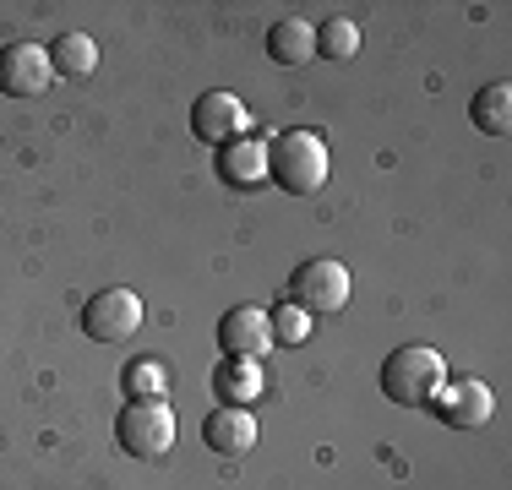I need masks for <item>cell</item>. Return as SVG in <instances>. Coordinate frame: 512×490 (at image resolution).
I'll list each match as a JSON object with an SVG mask.
<instances>
[{
  "mask_svg": "<svg viewBox=\"0 0 512 490\" xmlns=\"http://www.w3.org/2000/svg\"><path fill=\"white\" fill-rule=\"evenodd\" d=\"M327 169H333V158H327V142L316 131H284V137L267 142V180L289 196L322 191Z\"/></svg>",
  "mask_w": 512,
  "mask_h": 490,
  "instance_id": "obj_1",
  "label": "cell"
},
{
  "mask_svg": "<svg viewBox=\"0 0 512 490\" xmlns=\"http://www.w3.org/2000/svg\"><path fill=\"white\" fill-rule=\"evenodd\" d=\"M382 392L393 403H404V409H431L436 392L447 387V360L436 349H425V343H404V349H393L382 360Z\"/></svg>",
  "mask_w": 512,
  "mask_h": 490,
  "instance_id": "obj_2",
  "label": "cell"
},
{
  "mask_svg": "<svg viewBox=\"0 0 512 490\" xmlns=\"http://www.w3.org/2000/svg\"><path fill=\"white\" fill-rule=\"evenodd\" d=\"M175 436H180V425H175V409H169L164 398H131L115 420L120 452H131V458H142V463L169 458V452H175Z\"/></svg>",
  "mask_w": 512,
  "mask_h": 490,
  "instance_id": "obj_3",
  "label": "cell"
},
{
  "mask_svg": "<svg viewBox=\"0 0 512 490\" xmlns=\"http://www.w3.org/2000/svg\"><path fill=\"white\" fill-rule=\"evenodd\" d=\"M289 305H300L306 316H333L349 305V267L333 262V256H316V262H300L289 273Z\"/></svg>",
  "mask_w": 512,
  "mask_h": 490,
  "instance_id": "obj_4",
  "label": "cell"
},
{
  "mask_svg": "<svg viewBox=\"0 0 512 490\" xmlns=\"http://www.w3.org/2000/svg\"><path fill=\"white\" fill-rule=\"evenodd\" d=\"M142 327V300L131 289H99L82 305V333L93 343H126Z\"/></svg>",
  "mask_w": 512,
  "mask_h": 490,
  "instance_id": "obj_5",
  "label": "cell"
},
{
  "mask_svg": "<svg viewBox=\"0 0 512 490\" xmlns=\"http://www.w3.org/2000/svg\"><path fill=\"white\" fill-rule=\"evenodd\" d=\"M55 82V66H50V49L44 44H6L0 49V93L6 98H44Z\"/></svg>",
  "mask_w": 512,
  "mask_h": 490,
  "instance_id": "obj_6",
  "label": "cell"
},
{
  "mask_svg": "<svg viewBox=\"0 0 512 490\" xmlns=\"http://www.w3.org/2000/svg\"><path fill=\"white\" fill-rule=\"evenodd\" d=\"M246 126H251L246 104H240L235 93H224V88L202 93L197 104H191V137H197V142H207V147H224V142H235Z\"/></svg>",
  "mask_w": 512,
  "mask_h": 490,
  "instance_id": "obj_7",
  "label": "cell"
},
{
  "mask_svg": "<svg viewBox=\"0 0 512 490\" xmlns=\"http://www.w3.org/2000/svg\"><path fill=\"white\" fill-rule=\"evenodd\" d=\"M218 349H224V360H267L273 327H267L262 305H235V311L218 322Z\"/></svg>",
  "mask_w": 512,
  "mask_h": 490,
  "instance_id": "obj_8",
  "label": "cell"
},
{
  "mask_svg": "<svg viewBox=\"0 0 512 490\" xmlns=\"http://www.w3.org/2000/svg\"><path fill=\"white\" fill-rule=\"evenodd\" d=\"M267 142L273 137H262V131H240L235 142H224L218 147V180L235 191L267 186Z\"/></svg>",
  "mask_w": 512,
  "mask_h": 490,
  "instance_id": "obj_9",
  "label": "cell"
},
{
  "mask_svg": "<svg viewBox=\"0 0 512 490\" xmlns=\"http://www.w3.org/2000/svg\"><path fill=\"white\" fill-rule=\"evenodd\" d=\"M431 409L442 414V425H453V431H480V425L496 414V398H491V387H485V382L463 376V382H447L442 392H436Z\"/></svg>",
  "mask_w": 512,
  "mask_h": 490,
  "instance_id": "obj_10",
  "label": "cell"
},
{
  "mask_svg": "<svg viewBox=\"0 0 512 490\" xmlns=\"http://www.w3.org/2000/svg\"><path fill=\"white\" fill-rule=\"evenodd\" d=\"M202 441L218 452V458H246V452L256 447V414L235 409V403H218V409L202 420Z\"/></svg>",
  "mask_w": 512,
  "mask_h": 490,
  "instance_id": "obj_11",
  "label": "cell"
},
{
  "mask_svg": "<svg viewBox=\"0 0 512 490\" xmlns=\"http://www.w3.org/2000/svg\"><path fill=\"white\" fill-rule=\"evenodd\" d=\"M267 60H278V66H306L316 60V28L300 17H284L267 28Z\"/></svg>",
  "mask_w": 512,
  "mask_h": 490,
  "instance_id": "obj_12",
  "label": "cell"
},
{
  "mask_svg": "<svg viewBox=\"0 0 512 490\" xmlns=\"http://www.w3.org/2000/svg\"><path fill=\"white\" fill-rule=\"evenodd\" d=\"M213 392H218V403L246 409L256 392H262V360H224L218 376H213Z\"/></svg>",
  "mask_w": 512,
  "mask_h": 490,
  "instance_id": "obj_13",
  "label": "cell"
},
{
  "mask_svg": "<svg viewBox=\"0 0 512 490\" xmlns=\"http://www.w3.org/2000/svg\"><path fill=\"white\" fill-rule=\"evenodd\" d=\"M469 120H474V131H485V137H507L512 131V88L507 82H491V88L474 93Z\"/></svg>",
  "mask_w": 512,
  "mask_h": 490,
  "instance_id": "obj_14",
  "label": "cell"
},
{
  "mask_svg": "<svg viewBox=\"0 0 512 490\" xmlns=\"http://www.w3.org/2000/svg\"><path fill=\"white\" fill-rule=\"evenodd\" d=\"M50 66H55V77H93L99 44H93L88 33H60V39L50 44Z\"/></svg>",
  "mask_w": 512,
  "mask_h": 490,
  "instance_id": "obj_15",
  "label": "cell"
},
{
  "mask_svg": "<svg viewBox=\"0 0 512 490\" xmlns=\"http://www.w3.org/2000/svg\"><path fill=\"white\" fill-rule=\"evenodd\" d=\"M316 55L322 60H349L360 55V28L349 17H327L322 28H316Z\"/></svg>",
  "mask_w": 512,
  "mask_h": 490,
  "instance_id": "obj_16",
  "label": "cell"
},
{
  "mask_svg": "<svg viewBox=\"0 0 512 490\" xmlns=\"http://www.w3.org/2000/svg\"><path fill=\"white\" fill-rule=\"evenodd\" d=\"M120 387H126V398H164L169 371L158 360H131L126 371H120Z\"/></svg>",
  "mask_w": 512,
  "mask_h": 490,
  "instance_id": "obj_17",
  "label": "cell"
},
{
  "mask_svg": "<svg viewBox=\"0 0 512 490\" xmlns=\"http://www.w3.org/2000/svg\"><path fill=\"white\" fill-rule=\"evenodd\" d=\"M267 327H273V343H306L311 338V316L300 311V305H273L267 311Z\"/></svg>",
  "mask_w": 512,
  "mask_h": 490,
  "instance_id": "obj_18",
  "label": "cell"
}]
</instances>
